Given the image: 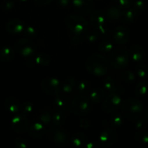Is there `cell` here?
Instances as JSON below:
<instances>
[{"label":"cell","mask_w":148,"mask_h":148,"mask_svg":"<svg viewBox=\"0 0 148 148\" xmlns=\"http://www.w3.org/2000/svg\"><path fill=\"white\" fill-rule=\"evenodd\" d=\"M122 121H123V119H122L121 115L118 114H113L110 118V123L113 127H119L121 125Z\"/></svg>","instance_id":"35"},{"label":"cell","mask_w":148,"mask_h":148,"mask_svg":"<svg viewBox=\"0 0 148 148\" xmlns=\"http://www.w3.org/2000/svg\"><path fill=\"white\" fill-rule=\"evenodd\" d=\"M16 51L23 56H30L34 53L35 46L33 43L28 38L20 39L15 43Z\"/></svg>","instance_id":"8"},{"label":"cell","mask_w":148,"mask_h":148,"mask_svg":"<svg viewBox=\"0 0 148 148\" xmlns=\"http://www.w3.org/2000/svg\"><path fill=\"white\" fill-rule=\"evenodd\" d=\"M86 67L91 74L95 76L101 77L108 72L109 62L104 56L100 54H94L87 59Z\"/></svg>","instance_id":"1"},{"label":"cell","mask_w":148,"mask_h":148,"mask_svg":"<svg viewBox=\"0 0 148 148\" xmlns=\"http://www.w3.org/2000/svg\"><path fill=\"white\" fill-rule=\"evenodd\" d=\"M52 122L55 126H60L65 122V111H59L58 110L57 111L54 113L52 114Z\"/></svg>","instance_id":"25"},{"label":"cell","mask_w":148,"mask_h":148,"mask_svg":"<svg viewBox=\"0 0 148 148\" xmlns=\"http://www.w3.org/2000/svg\"><path fill=\"white\" fill-rule=\"evenodd\" d=\"M54 104L58 110L65 111L67 109L68 101L64 96L57 94V95H55V100H54Z\"/></svg>","instance_id":"23"},{"label":"cell","mask_w":148,"mask_h":148,"mask_svg":"<svg viewBox=\"0 0 148 148\" xmlns=\"http://www.w3.org/2000/svg\"><path fill=\"white\" fill-rule=\"evenodd\" d=\"M89 21L94 28L98 30V33H105V15L103 12L100 10H95L91 13Z\"/></svg>","instance_id":"10"},{"label":"cell","mask_w":148,"mask_h":148,"mask_svg":"<svg viewBox=\"0 0 148 148\" xmlns=\"http://www.w3.org/2000/svg\"><path fill=\"white\" fill-rule=\"evenodd\" d=\"M116 7L121 10L130 8L133 4V0H114Z\"/></svg>","instance_id":"34"},{"label":"cell","mask_w":148,"mask_h":148,"mask_svg":"<svg viewBox=\"0 0 148 148\" xmlns=\"http://www.w3.org/2000/svg\"><path fill=\"white\" fill-rule=\"evenodd\" d=\"M129 53L124 49H114L112 51L109 56V63L115 69H125L129 64Z\"/></svg>","instance_id":"3"},{"label":"cell","mask_w":148,"mask_h":148,"mask_svg":"<svg viewBox=\"0 0 148 148\" xmlns=\"http://www.w3.org/2000/svg\"><path fill=\"white\" fill-rule=\"evenodd\" d=\"M1 7H2L3 10H5V11H9V10H11L13 8L14 2L12 0H6L3 2Z\"/></svg>","instance_id":"42"},{"label":"cell","mask_w":148,"mask_h":148,"mask_svg":"<svg viewBox=\"0 0 148 148\" xmlns=\"http://www.w3.org/2000/svg\"><path fill=\"white\" fill-rule=\"evenodd\" d=\"M123 78L126 82L131 83V82H133L135 80V75L133 72H131V71L126 70V72H123Z\"/></svg>","instance_id":"38"},{"label":"cell","mask_w":148,"mask_h":148,"mask_svg":"<svg viewBox=\"0 0 148 148\" xmlns=\"http://www.w3.org/2000/svg\"><path fill=\"white\" fill-rule=\"evenodd\" d=\"M25 33H26V36H29V37H31V36H35L36 34V30L33 28L32 26H28V27H26V30H25Z\"/></svg>","instance_id":"43"},{"label":"cell","mask_w":148,"mask_h":148,"mask_svg":"<svg viewBox=\"0 0 148 148\" xmlns=\"http://www.w3.org/2000/svg\"><path fill=\"white\" fill-rule=\"evenodd\" d=\"M113 43L110 41L108 40H104L102 43H101L99 46V49L102 52H104V53H109V52H111L113 50Z\"/></svg>","instance_id":"33"},{"label":"cell","mask_w":148,"mask_h":148,"mask_svg":"<svg viewBox=\"0 0 148 148\" xmlns=\"http://www.w3.org/2000/svg\"><path fill=\"white\" fill-rule=\"evenodd\" d=\"M130 56L134 62H141L145 59V50L139 45H133L130 50Z\"/></svg>","instance_id":"17"},{"label":"cell","mask_w":148,"mask_h":148,"mask_svg":"<svg viewBox=\"0 0 148 148\" xmlns=\"http://www.w3.org/2000/svg\"><path fill=\"white\" fill-rule=\"evenodd\" d=\"M104 90L103 88H95L89 92V100L94 103H99L104 97Z\"/></svg>","instance_id":"20"},{"label":"cell","mask_w":148,"mask_h":148,"mask_svg":"<svg viewBox=\"0 0 148 148\" xmlns=\"http://www.w3.org/2000/svg\"><path fill=\"white\" fill-rule=\"evenodd\" d=\"M118 140V134L113 130L107 128L102 132L99 137V143L102 146L110 147Z\"/></svg>","instance_id":"11"},{"label":"cell","mask_w":148,"mask_h":148,"mask_svg":"<svg viewBox=\"0 0 148 148\" xmlns=\"http://www.w3.org/2000/svg\"><path fill=\"white\" fill-rule=\"evenodd\" d=\"M136 127L138 129V130H141L145 128L146 127V121L143 119H138L136 120Z\"/></svg>","instance_id":"44"},{"label":"cell","mask_w":148,"mask_h":148,"mask_svg":"<svg viewBox=\"0 0 148 148\" xmlns=\"http://www.w3.org/2000/svg\"><path fill=\"white\" fill-rule=\"evenodd\" d=\"M48 136L54 143L59 145H64L68 142V136L67 133L61 129L57 128V126L55 125V127L49 130Z\"/></svg>","instance_id":"12"},{"label":"cell","mask_w":148,"mask_h":148,"mask_svg":"<svg viewBox=\"0 0 148 148\" xmlns=\"http://www.w3.org/2000/svg\"><path fill=\"white\" fill-rule=\"evenodd\" d=\"M136 75L141 79H146L148 77V67L143 64H140L136 66Z\"/></svg>","instance_id":"30"},{"label":"cell","mask_w":148,"mask_h":148,"mask_svg":"<svg viewBox=\"0 0 148 148\" xmlns=\"http://www.w3.org/2000/svg\"><path fill=\"white\" fill-rule=\"evenodd\" d=\"M103 89L110 92H117L119 90V85L112 77H107L103 81Z\"/></svg>","instance_id":"22"},{"label":"cell","mask_w":148,"mask_h":148,"mask_svg":"<svg viewBox=\"0 0 148 148\" xmlns=\"http://www.w3.org/2000/svg\"><path fill=\"white\" fill-rule=\"evenodd\" d=\"M7 30L12 34H18L22 33L24 29V25L21 20L18 19H12L7 23Z\"/></svg>","instance_id":"15"},{"label":"cell","mask_w":148,"mask_h":148,"mask_svg":"<svg viewBox=\"0 0 148 148\" xmlns=\"http://www.w3.org/2000/svg\"><path fill=\"white\" fill-rule=\"evenodd\" d=\"M28 132L31 137L34 138H39L42 137L45 132V127L41 123L35 122L29 127Z\"/></svg>","instance_id":"18"},{"label":"cell","mask_w":148,"mask_h":148,"mask_svg":"<svg viewBox=\"0 0 148 148\" xmlns=\"http://www.w3.org/2000/svg\"><path fill=\"white\" fill-rule=\"evenodd\" d=\"M143 107V104L139 100L133 98H129L122 105V114L129 120L136 121L140 117Z\"/></svg>","instance_id":"2"},{"label":"cell","mask_w":148,"mask_h":148,"mask_svg":"<svg viewBox=\"0 0 148 148\" xmlns=\"http://www.w3.org/2000/svg\"><path fill=\"white\" fill-rule=\"evenodd\" d=\"M113 37L116 43L124 44L129 40L130 33L124 26H118L113 32Z\"/></svg>","instance_id":"13"},{"label":"cell","mask_w":148,"mask_h":148,"mask_svg":"<svg viewBox=\"0 0 148 148\" xmlns=\"http://www.w3.org/2000/svg\"><path fill=\"white\" fill-rule=\"evenodd\" d=\"M145 116H146L147 119H148V108L145 110Z\"/></svg>","instance_id":"47"},{"label":"cell","mask_w":148,"mask_h":148,"mask_svg":"<svg viewBox=\"0 0 148 148\" xmlns=\"http://www.w3.org/2000/svg\"><path fill=\"white\" fill-rule=\"evenodd\" d=\"M71 107L76 115H86L91 111V101L84 95H80L73 100Z\"/></svg>","instance_id":"5"},{"label":"cell","mask_w":148,"mask_h":148,"mask_svg":"<svg viewBox=\"0 0 148 148\" xmlns=\"http://www.w3.org/2000/svg\"><path fill=\"white\" fill-rule=\"evenodd\" d=\"M136 14H137V12L133 8L125 9L123 10V11L121 12L120 19L122 20V21L126 23H131L136 19Z\"/></svg>","instance_id":"19"},{"label":"cell","mask_w":148,"mask_h":148,"mask_svg":"<svg viewBox=\"0 0 148 148\" xmlns=\"http://www.w3.org/2000/svg\"><path fill=\"white\" fill-rule=\"evenodd\" d=\"M91 88V84L87 80H82L78 85V90L81 95H85L87 92H90Z\"/></svg>","instance_id":"32"},{"label":"cell","mask_w":148,"mask_h":148,"mask_svg":"<svg viewBox=\"0 0 148 148\" xmlns=\"http://www.w3.org/2000/svg\"><path fill=\"white\" fill-rule=\"evenodd\" d=\"M15 145L17 148H26L27 147L28 144L26 140L23 137H17L15 140Z\"/></svg>","instance_id":"39"},{"label":"cell","mask_w":148,"mask_h":148,"mask_svg":"<svg viewBox=\"0 0 148 148\" xmlns=\"http://www.w3.org/2000/svg\"><path fill=\"white\" fill-rule=\"evenodd\" d=\"M86 40L89 43H93V42L96 41L98 38V31H92L89 32L86 34Z\"/></svg>","instance_id":"40"},{"label":"cell","mask_w":148,"mask_h":148,"mask_svg":"<svg viewBox=\"0 0 148 148\" xmlns=\"http://www.w3.org/2000/svg\"><path fill=\"white\" fill-rule=\"evenodd\" d=\"M106 14L110 20H118L120 18L121 11L118 7H111L107 9Z\"/></svg>","instance_id":"29"},{"label":"cell","mask_w":148,"mask_h":148,"mask_svg":"<svg viewBox=\"0 0 148 148\" xmlns=\"http://www.w3.org/2000/svg\"><path fill=\"white\" fill-rule=\"evenodd\" d=\"M148 91L147 83L145 81H141L138 82L135 87V93L137 96L143 97L147 94Z\"/></svg>","instance_id":"26"},{"label":"cell","mask_w":148,"mask_h":148,"mask_svg":"<svg viewBox=\"0 0 148 148\" xmlns=\"http://www.w3.org/2000/svg\"><path fill=\"white\" fill-rule=\"evenodd\" d=\"M86 136L81 133H78L73 137L72 144L74 147H79L86 144Z\"/></svg>","instance_id":"28"},{"label":"cell","mask_w":148,"mask_h":148,"mask_svg":"<svg viewBox=\"0 0 148 148\" xmlns=\"http://www.w3.org/2000/svg\"><path fill=\"white\" fill-rule=\"evenodd\" d=\"M17 1H20V2H26V1H27L28 0H17Z\"/></svg>","instance_id":"48"},{"label":"cell","mask_w":148,"mask_h":148,"mask_svg":"<svg viewBox=\"0 0 148 148\" xmlns=\"http://www.w3.org/2000/svg\"><path fill=\"white\" fill-rule=\"evenodd\" d=\"M59 3L62 7H66L69 4V0H59Z\"/></svg>","instance_id":"46"},{"label":"cell","mask_w":148,"mask_h":148,"mask_svg":"<svg viewBox=\"0 0 148 148\" xmlns=\"http://www.w3.org/2000/svg\"><path fill=\"white\" fill-rule=\"evenodd\" d=\"M52 114L47 111H44L41 113L40 120L44 124H49L51 121H52Z\"/></svg>","instance_id":"36"},{"label":"cell","mask_w":148,"mask_h":148,"mask_svg":"<svg viewBox=\"0 0 148 148\" xmlns=\"http://www.w3.org/2000/svg\"><path fill=\"white\" fill-rule=\"evenodd\" d=\"M34 1L39 6H46L52 2V0H34Z\"/></svg>","instance_id":"45"},{"label":"cell","mask_w":148,"mask_h":148,"mask_svg":"<svg viewBox=\"0 0 148 148\" xmlns=\"http://www.w3.org/2000/svg\"><path fill=\"white\" fill-rule=\"evenodd\" d=\"M34 60L35 63L40 66H47L51 62L50 57L47 54L43 53L36 55V57L34 58Z\"/></svg>","instance_id":"27"},{"label":"cell","mask_w":148,"mask_h":148,"mask_svg":"<svg viewBox=\"0 0 148 148\" xmlns=\"http://www.w3.org/2000/svg\"><path fill=\"white\" fill-rule=\"evenodd\" d=\"M75 85V80L72 77H68L61 85V90L65 93H70L73 90Z\"/></svg>","instance_id":"24"},{"label":"cell","mask_w":148,"mask_h":148,"mask_svg":"<svg viewBox=\"0 0 148 148\" xmlns=\"http://www.w3.org/2000/svg\"><path fill=\"white\" fill-rule=\"evenodd\" d=\"M4 108L11 114H17L20 108V103L14 97H8L4 102Z\"/></svg>","instance_id":"16"},{"label":"cell","mask_w":148,"mask_h":148,"mask_svg":"<svg viewBox=\"0 0 148 148\" xmlns=\"http://www.w3.org/2000/svg\"><path fill=\"white\" fill-rule=\"evenodd\" d=\"M145 4L142 0H137L136 2L133 4V8L136 10V12H140L145 9Z\"/></svg>","instance_id":"41"},{"label":"cell","mask_w":148,"mask_h":148,"mask_svg":"<svg viewBox=\"0 0 148 148\" xmlns=\"http://www.w3.org/2000/svg\"><path fill=\"white\" fill-rule=\"evenodd\" d=\"M15 56V51L11 47L6 46L0 50V61L2 62H9L12 60Z\"/></svg>","instance_id":"21"},{"label":"cell","mask_w":148,"mask_h":148,"mask_svg":"<svg viewBox=\"0 0 148 148\" xmlns=\"http://www.w3.org/2000/svg\"><path fill=\"white\" fill-rule=\"evenodd\" d=\"M41 89L49 95H57L61 90V84L57 78L47 77L41 82Z\"/></svg>","instance_id":"7"},{"label":"cell","mask_w":148,"mask_h":148,"mask_svg":"<svg viewBox=\"0 0 148 148\" xmlns=\"http://www.w3.org/2000/svg\"><path fill=\"white\" fill-rule=\"evenodd\" d=\"M21 109L25 115L30 114L33 111V105L30 101H26L21 106Z\"/></svg>","instance_id":"37"},{"label":"cell","mask_w":148,"mask_h":148,"mask_svg":"<svg viewBox=\"0 0 148 148\" xmlns=\"http://www.w3.org/2000/svg\"><path fill=\"white\" fill-rule=\"evenodd\" d=\"M11 127L12 130L18 134L26 132L28 127V121L26 115L24 114H16L11 121Z\"/></svg>","instance_id":"9"},{"label":"cell","mask_w":148,"mask_h":148,"mask_svg":"<svg viewBox=\"0 0 148 148\" xmlns=\"http://www.w3.org/2000/svg\"><path fill=\"white\" fill-rule=\"evenodd\" d=\"M134 138L135 140L138 143L147 144L148 143V132L147 131H143V130L137 132L135 134Z\"/></svg>","instance_id":"31"},{"label":"cell","mask_w":148,"mask_h":148,"mask_svg":"<svg viewBox=\"0 0 148 148\" xmlns=\"http://www.w3.org/2000/svg\"><path fill=\"white\" fill-rule=\"evenodd\" d=\"M121 98L116 92H110L104 100L102 109L107 114H113L120 108Z\"/></svg>","instance_id":"6"},{"label":"cell","mask_w":148,"mask_h":148,"mask_svg":"<svg viewBox=\"0 0 148 148\" xmlns=\"http://www.w3.org/2000/svg\"><path fill=\"white\" fill-rule=\"evenodd\" d=\"M73 4L75 10L83 14H89L94 8L92 0H73Z\"/></svg>","instance_id":"14"},{"label":"cell","mask_w":148,"mask_h":148,"mask_svg":"<svg viewBox=\"0 0 148 148\" xmlns=\"http://www.w3.org/2000/svg\"><path fill=\"white\" fill-rule=\"evenodd\" d=\"M66 23L68 29L73 33L76 35L86 33L89 27L88 23L84 19V17L75 14L68 16Z\"/></svg>","instance_id":"4"}]
</instances>
